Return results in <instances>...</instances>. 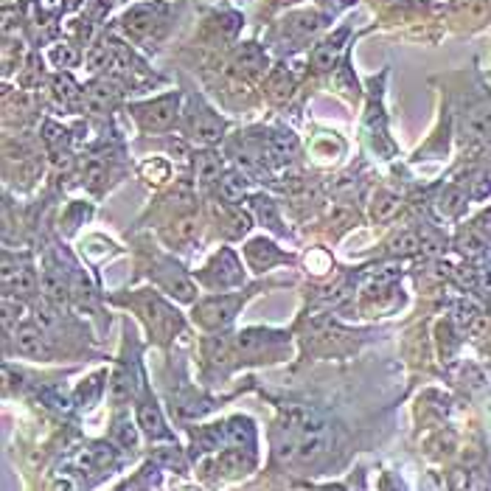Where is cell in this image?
I'll return each instance as SVG.
<instances>
[{
  "instance_id": "obj_8",
  "label": "cell",
  "mask_w": 491,
  "mask_h": 491,
  "mask_svg": "<svg viewBox=\"0 0 491 491\" xmlns=\"http://www.w3.org/2000/svg\"><path fill=\"white\" fill-rule=\"evenodd\" d=\"M298 152V140L293 132H273L267 138V155L273 160H290Z\"/></svg>"
},
{
  "instance_id": "obj_32",
  "label": "cell",
  "mask_w": 491,
  "mask_h": 491,
  "mask_svg": "<svg viewBox=\"0 0 491 491\" xmlns=\"http://www.w3.org/2000/svg\"><path fill=\"white\" fill-rule=\"evenodd\" d=\"M53 491H79V488H76L73 477H60L53 483Z\"/></svg>"
},
{
  "instance_id": "obj_1",
  "label": "cell",
  "mask_w": 491,
  "mask_h": 491,
  "mask_svg": "<svg viewBox=\"0 0 491 491\" xmlns=\"http://www.w3.org/2000/svg\"><path fill=\"white\" fill-rule=\"evenodd\" d=\"M334 444V432L321 419H303L286 427V438L278 444L281 460H298V464H314Z\"/></svg>"
},
{
  "instance_id": "obj_31",
  "label": "cell",
  "mask_w": 491,
  "mask_h": 491,
  "mask_svg": "<svg viewBox=\"0 0 491 491\" xmlns=\"http://www.w3.org/2000/svg\"><path fill=\"white\" fill-rule=\"evenodd\" d=\"M477 290L491 293V267H477Z\"/></svg>"
},
{
  "instance_id": "obj_30",
  "label": "cell",
  "mask_w": 491,
  "mask_h": 491,
  "mask_svg": "<svg viewBox=\"0 0 491 491\" xmlns=\"http://www.w3.org/2000/svg\"><path fill=\"white\" fill-rule=\"evenodd\" d=\"M119 441H121L124 447H135V429H132L130 424H121V427H119Z\"/></svg>"
},
{
  "instance_id": "obj_25",
  "label": "cell",
  "mask_w": 491,
  "mask_h": 491,
  "mask_svg": "<svg viewBox=\"0 0 491 491\" xmlns=\"http://www.w3.org/2000/svg\"><path fill=\"white\" fill-rule=\"evenodd\" d=\"M441 202H447V206H444V208H447V214H452V217H455V214H460V211H464V202H467V197L460 194V191H455V188H449V191L444 194V199H441Z\"/></svg>"
},
{
  "instance_id": "obj_4",
  "label": "cell",
  "mask_w": 491,
  "mask_h": 491,
  "mask_svg": "<svg viewBox=\"0 0 491 491\" xmlns=\"http://www.w3.org/2000/svg\"><path fill=\"white\" fill-rule=\"evenodd\" d=\"M14 349L20 357L28 360H48V345L40 326H20L14 332Z\"/></svg>"
},
{
  "instance_id": "obj_15",
  "label": "cell",
  "mask_w": 491,
  "mask_h": 491,
  "mask_svg": "<svg viewBox=\"0 0 491 491\" xmlns=\"http://www.w3.org/2000/svg\"><path fill=\"white\" fill-rule=\"evenodd\" d=\"M219 171H222V160H219L214 152L197 155V180H199V183L219 180Z\"/></svg>"
},
{
  "instance_id": "obj_12",
  "label": "cell",
  "mask_w": 491,
  "mask_h": 491,
  "mask_svg": "<svg viewBox=\"0 0 491 491\" xmlns=\"http://www.w3.org/2000/svg\"><path fill=\"white\" fill-rule=\"evenodd\" d=\"M43 293H45V298L53 306H63L65 298H68V286H65L63 275L53 273V270H45V275H43Z\"/></svg>"
},
{
  "instance_id": "obj_10",
  "label": "cell",
  "mask_w": 491,
  "mask_h": 491,
  "mask_svg": "<svg viewBox=\"0 0 491 491\" xmlns=\"http://www.w3.org/2000/svg\"><path fill=\"white\" fill-rule=\"evenodd\" d=\"M51 88H53V101L63 107H73L79 99H84V93L79 91V84L71 76H56Z\"/></svg>"
},
{
  "instance_id": "obj_11",
  "label": "cell",
  "mask_w": 491,
  "mask_h": 491,
  "mask_svg": "<svg viewBox=\"0 0 491 491\" xmlns=\"http://www.w3.org/2000/svg\"><path fill=\"white\" fill-rule=\"evenodd\" d=\"M236 63L250 71V73H258L262 68H267V56L262 53V48H258L255 43H245L239 51H236Z\"/></svg>"
},
{
  "instance_id": "obj_24",
  "label": "cell",
  "mask_w": 491,
  "mask_h": 491,
  "mask_svg": "<svg viewBox=\"0 0 491 491\" xmlns=\"http://www.w3.org/2000/svg\"><path fill=\"white\" fill-rule=\"evenodd\" d=\"M455 314H457V321H460V323L469 326V323L475 321V317H477V314H483V312H480V306H477V303H472V301H460V303L455 306Z\"/></svg>"
},
{
  "instance_id": "obj_6",
  "label": "cell",
  "mask_w": 491,
  "mask_h": 491,
  "mask_svg": "<svg viewBox=\"0 0 491 491\" xmlns=\"http://www.w3.org/2000/svg\"><path fill=\"white\" fill-rule=\"evenodd\" d=\"M115 99H119V84L115 82H107V79H99L93 82L88 91H84V107L91 112H107Z\"/></svg>"
},
{
  "instance_id": "obj_26",
  "label": "cell",
  "mask_w": 491,
  "mask_h": 491,
  "mask_svg": "<svg viewBox=\"0 0 491 491\" xmlns=\"http://www.w3.org/2000/svg\"><path fill=\"white\" fill-rule=\"evenodd\" d=\"M467 329H469V334H472L475 340H480V337H486V334L491 332V317H488V314H477Z\"/></svg>"
},
{
  "instance_id": "obj_20",
  "label": "cell",
  "mask_w": 491,
  "mask_h": 491,
  "mask_svg": "<svg viewBox=\"0 0 491 491\" xmlns=\"http://www.w3.org/2000/svg\"><path fill=\"white\" fill-rule=\"evenodd\" d=\"M6 286H9L12 293H17V295H32V293L37 290V281H34V273H32V270H20Z\"/></svg>"
},
{
  "instance_id": "obj_21",
  "label": "cell",
  "mask_w": 491,
  "mask_h": 491,
  "mask_svg": "<svg viewBox=\"0 0 491 491\" xmlns=\"http://www.w3.org/2000/svg\"><path fill=\"white\" fill-rule=\"evenodd\" d=\"M227 438L234 444H253V427L245 419H234L227 424Z\"/></svg>"
},
{
  "instance_id": "obj_2",
  "label": "cell",
  "mask_w": 491,
  "mask_h": 491,
  "mask_svg": "<svg viewBox=\"0 0 491 491\" xmlns=\"http://www.w3.org/2000/svg\"><path fill=\"white\" fill-rule=\"evenodd\" d=\"M178 107H180V96L168 93L147 104H135L132 110H135V119L147 132H163L178 121Z\"/></svg>"
},
{
  "instance_id": "obj_19",
  "label": "cell",
  "mask_w": 491,
  "mask_h": 491,
  "mask_svg": "<svg viewBox=\"0 0 491 491\" xmlns=\"http://www.w3.org/2000/svg\"><path fill=\"white\" fill-rule=\"evenodd\" d=\"M247 255L253 258V265H258V267H267L270 262H275L278 258V253L273 250V245L270 242H265V239H258V242H253L250 247H247Z\"/></svg>"
},
{
  "instance_id": "obj_13",
  "label": "cell",
  "mask_w": 491,
  "mask_h": 491,
  "mask_svg": "<svg viewBox=\"0 0 491 491\" xmlns=\"http://www.w3.org/2000/svg\"><path fill=\"white\" fill-rule=\"evenodd\" d=\"M138 421H140L143 429H147V436H149V438L166 436V424H163L160 410L155 408V404H143V408L138 410Z\"/></svg>"
},
{
  "instance_id": "obj_23",
  "label": "cell",
  "mask_w": 491,
  "mask_h": 491,
  "mask_svg": "<svg viewBox=\"0 0 491 491\" xmlns=\"http://www.w3.org/2000/svg\"><path fill=\"white\" fill-rule=\"evenodd\" d=\"M255 214L262 217V222H265V225H270L273 230H281L278 214H275V208H273V199H267V197H258V199H255Z\"/></svg>"
},
{
  "instance_id": "obj_7",
  "label": "cell",
  "mask_w": 491,
  "mask_h": 491,
  "mask_svg": "<svg viewBox=\"0 0 491 491\" xmlns=\"http://www.w3.org/2000/svg\"><path fill=\"white\" fill-rule=\"evenodd\" d=\"M115 63H119V53H115V43L101 40V43H96V45L88 51V65H91L93 73L110 71V68H115Z\"/></svg>"
},
{
  "instance_id": "obj_14",
  "label": "cell",
  "mask_w": 491,
  "mask_h": 491,
  "mask_svg": "<svg viewBox=\"0 0 491 491\" xmlns=\"http://www.w3.org/2000/svg\"><path fill=\"white\" fill-rule=\"evenodd\" d=\"M79 60H82V53H79V48L73 43H56L51 48V63L56 68H76Z\"/></svg>"
},
{
  "instance_id": "obj_28",
  "label": "cell",
  "mask_w": 491,
  "mask_h": 491,
  "mask_svg": "<svg viewBox=\"0 0 491 491\" xmlns=\"http://www.w3.org/2000/svg\"><path fill=\"white\" fill-rule=\"evenodd\" d=\"M37 326L45 332V329H53L56 326V314L51 309H37Z\"/></svg>"
},
{
  "instance_id": "obj_5",
  "label": "cell",
  "mask_w": 491,
  "mask_h": 491,
  "mask_svg": "<svg viewBox=\"0 0 491 491\" xmlns=\"http://www.w3.org/2000/svg\"><path fill=\"white\" fill-rule=\"evenodd\" d=\"M222 132H225V121L219 119L214 110H208V107H202V110L194 115V119H191V135H194L197 140H202V143L219 140Z\"/></svg>"
},
{
  "instance_id": "obj_29",
  "label": "cell",
  "mask_w": 491,
  "mask_h": 491,
  "mask_svg": "<svg viewBox=\"0 0 491 491\" xmlns=\"http://www.w3.org/2000/svg\"><path fill=\"white\" fill-rule=\"evenodd\" d=\"M65 9V0H40V12L45 14H60Z\"/></svg>"
},
{
  "instance_id": "obj_22",
  "label": "cell",
  "mask_w": 491,
  "mask_h": 491,
  "mask_svg": "<svg viewBox=\"0 0 491 491\" xmlns=\"http://www.w3.org/2000/svg\"><path fill=\"white\" fill-rule=\"evenodd\" d=\"M421 250V239L416 234H410V230H404V234H399L393 239V253L396 255H413Z\"/></svg>"
},
{
  "instance_id": "obj_18",
  "label": "cell",
  "mask_w": 491,
  "mask_h": 491,
  "mask_svg": "<svg viewBox=\"0 0 491 491\" xmlns=\"http://www.w3.org/2000/svg\"><path fill=\"white\" fill-rule=\"evenodd\" d=\"M399 197L396 194H390V191H382L377 199H373V217H377L380 222H385V219H390L396 211H399Z\"/></svg>"
},
{
  "instance_id": "obj_3",
  "label": "cell",
  "mask_w": 491,
  "mask_h": 491,
  "mask_svg": "<svg viewBox=\"0 0 491 491\" xmlns=\"http://www.w3.org/2000/svg\"><path fill=\"white\" fill-rule=\"evenodd\" d=\"M239 306H242L239 298H211V301L197 306V321H199L202 326H211V329L225 326L230 317L236 314Z\"/></svg>"
},
{
  "instance_id": "obj_17",
  "label": "cell",
  "mask_w": 491,
  "mask_h": 491,
  "mask_svg": "<svg viewBox=\"0 0 491 491\" xmlns=\"http://www.w3.org/2000/svg\"><path fill=\"white\" fill-rule=\"evenodd\" d=\"M267 88H270V96L273 99H286L293 93V76H290V71L286 68H278V71H273V76H270V82H267Z\"/></svg>"
},
{
  "instance_id": "obj_9",
  "label": "cell",
  "mask_w": 491,
  "mask_h": 491,
  "mask_svg": "<svg viewBox=\"0 0 491 491\" xmlns=\"http://www.w3.org/2000/svg\"><path fill=\"white\" fill-rule=\"evenodd\" d=\"M342 40H345V32H337L334 40H326L323 45H317V48H314V53H312V65H314V71H329V68L334 65Z\"/></svg>"
},
{
  "instance_id": "obj_27",
  "label": "cell",
  "mask_w": 491,
  "mask_h": 491,
  "mask_svg": "<svg viewBox=\"0 0 491 491\" xmlns=\"http://www.w3.org/2000/svg\"><path fill=\"white\" fill-rule=\"evenodd\" d=\"M45 140H48V147H53V143H60L65 140V130L63 127H56V124H45Z\"/></svg>"
},
{
  "instance_id": "obj_16",
  "label": "cell",
  "mask_w": 491,
  "mask_h": 491,
  "mask_svg": "<svg viewBox=\"0 0 491 491\" xmlns=\"http://www.w3.org/2000/svg\"><path fill=\"white\" fill-rule=\"evenodd\" d=\"M245 188H247V183L242 175H236V171H230V175H225L219 180V194L225 202H239L245 197Z\"/></svg>"
}]
</instances>
